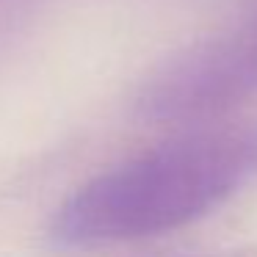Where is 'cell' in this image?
Instances as JSON below:
<instances>
[{
    "label": "cell",
    "mask_w": 257,
    "mask_h": 257,
    "mask_svg": "<svg viewBox=\"0 0 257 257\" xmlns=\"http://www.w3.org/2000/svg\"><path fill=\"white\" fill-rule=\"evenodd\" d=\"M221 257H246V254H221Z\"/></svg>",
    "instance_id": "7a4b0ae2"
},
{
    "label": "cell",
    "mask_w": 257,
    "mask_h": 257,
    "mask_svg": "<svg viewBox=\"0 0 257 257\" xmlns=\"http://www.w3.org/2000/svg\"><path fill=\"white\" fill-rule=\"evenodd\" d=\"M257 177V124L180 136L78 188L53 218L67 249L141 240L196 221Z\"/></svg>",
    "instance_id": "6da1fadb"
}]
</instances>
